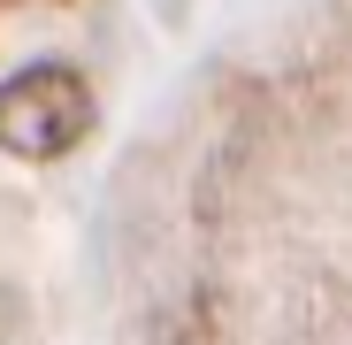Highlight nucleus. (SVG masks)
Here are the masks:
<instances>
[{"label":"nucleus","mask_w":352,"mask_h":345,"mask_svg":"<svg viewBox=\"0 0 352 345\" xmlns=\"http://www.w3.org/2000/svg\"><path fill=\"white\" fill-rule=\"evenodd\" d=\"M92 131V85L62 62H31L0 85V146L16 161H62Z\"/></svg>","instance_id":"1"}]
</instances>
